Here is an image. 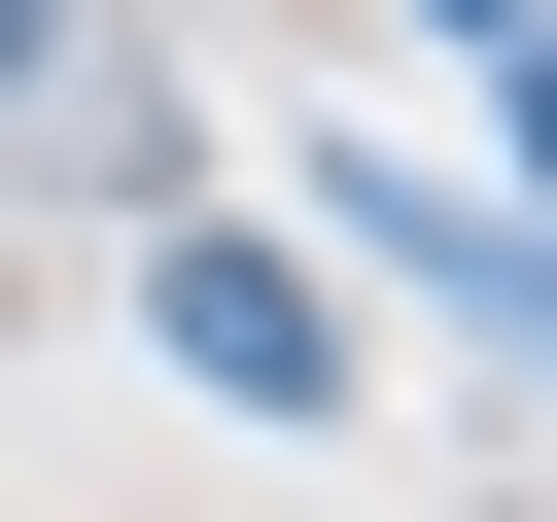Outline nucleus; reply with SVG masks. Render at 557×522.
<instances>
[{
  "mask_svg": "<svg viewBox=\"0 0 557 522\" xmlns=\"http://www.w3.org/2000/svg\"><path fill=\"white\" fill-rule=\"evenodd\" d=\"M139 348L209 418H348V278H278V244H139Z\"/></svg>",
  "mask_w": 557,
  "mask_h": 522,
  "instance_id": "f257e3e1",
  "label": "nucleus"
},
{
  "mask_svg": "<svg viewBox=\"0 0 557 522\" xmlns=\"http://www.w3.org/2000/svg\"><path fill=\"white\" fill-rule=\"evenodd\" d=\"M487 70H522V174H557V35H487Z\"/></svg>",
  "mask_w": 557,
  "mask_h": 522,
  "instance_id": "f03ea898",
  "label": "nucleus"
},
{
  "mask_svg": "<svg viewBox=\"0 0 557 522\" xmlns=\"http://www.w3.org/2000/svg\"><path fill=\"white\" fill-rule=\"evenodd\" d=\"M35 70H70V0H0V104H35Z\"/></svg>",
  "mask_w": 557,
  "mask_h": 522,
  "instance_id": "7ed1b4c3",
  "label": "nucleus"
},
{
  "mask_svg": "<svg viewBox=\"0 0 557 522\" xmlns=\"http://www.w3.org/2000/svg\"><path fill=\"white\" fill-rule=\"evenodd\" d=\"M418 35H557V0H418Z\"/></svg>",
  "mask_w": 557,
  "mask_h": 522,
  "instance_id": "20e7f679",
  "label": "nucleus"
}]
</instances>
